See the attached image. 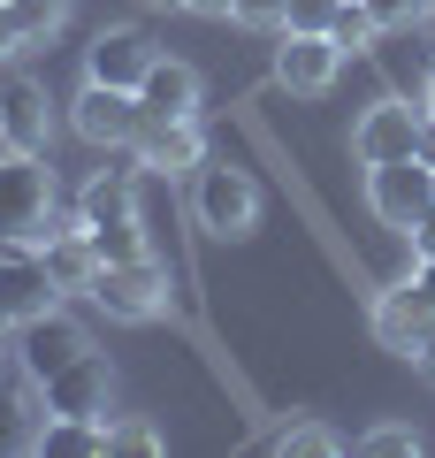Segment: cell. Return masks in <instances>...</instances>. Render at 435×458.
I'll return each instance as SVG.
<instances>
[{
    "instance_id": "obj_35",
    "label": "cell",
    "mask_w": 435,
    "mask_h": 458,
    "mask_svg": "<svg viewBox=\"0 0 435 458\" xmlns=\"http://www.w3.org/2000/svg\"><path fill=\"white\" fill-rule=\"evenodd\" d=\"M420 107L435 114V62H428V77H420Z\"/></svg>"
},
{
    "instance_id": "obj_9",
    "label": "cell",
    "mask_w": 435,
    "mask_h": 458,
    "mask_svg": "<svg viewBox=\"0 0 435 458\" xmlns=\"http://www.w3.org/2000/svg\"><path fill=\"white\" fill-rule=\"evenodd\" d=\"M38 412L107 420V412H115V367H107V352H84V360H69L62 375H47V382H38Z\"/></svg>"
},
{
    "instance_id": "obj_37",
    "label": "cell",
    "mask_w": 435,
    "mask_h": 458,
    "mask_svg": "<svg viewBox=\"0 0 435 458\" xmlns=\"http://www.w3.org/2000/svg\"><path fill=\"white\" fill-rule=\"evenodd\" d=\"M145 8H183V0H145Z\"/></svg>"
},
{
    "instance_id": "obj_31",
    "label": "cell",
    "mask_w": 435,
    "mask_h": 458,
    "mask_svg": "<svg viewBox=\"0 0 435 458\" xmlns=\"http://www.w3.org/2000/svg\"><path fill=\"white\" fill-rule=\"evenodd\" d=\"M413 367H420V375L435 382V321H428V336H420V352H413Z\"/></svg>"
},
{
    "instance_id": "obj_25",
    "label": "cell",
    "mask_w": 435,
    "mask_h": 458,
    "mask_svg": "<svg viewBox=\"0 0 435 458\" xmlns=\"http://www.w3.org/2000/svg\"><path fill=\"white\" fill-rule=\"evenodd\" d=\"M367 16L382 23V38H389V31H413V23H428V0H367Z\"/></svg>"
},
{
    "instance_id": "obj_41",
    "label": "cell",
    "mask_w": 435,
    "mask_h": 458,
    "mask_svg": "<svg viewBox=\"0 0 435 458\" xmlns=\"http://www.w3.org/2000/svg\"><path fill=\"white\" fill-rule=\"evenodd\" d=\"M428 8H435V0H428Z\"/></svg>"
},
{
    "instance_id": "obj_28",
    "label": "cell",
    "mask_w": 435,
    "mask_h": 458,
    "mask_svg": "<svg viewBox=\"0 0 435 458\" xmlns=\"http://www.w3.org/2000/svg\"><path fill=\"white\" fill-rule=\"evenodd\" d=\"M283 8H290V0H237V16H229V23H244V31H283Z\"/></svg>"
},
{
    "instance_id": "obj_12",
    "label": "cell",
    "mask_w": 435,
    "mask_h": 458,
    "mask_svg": "<svg viewBox=\"0 0 435 458\" xmlns=\"http://www.w3.org/2000/svg\"><path fill=\"white\" fill-rule=\"evenodd\" d=\"M54 99L38 77H0V153H47Z\"/></svg>"
},
{
    "instance_id": "obj_23",
    "label": "cell",
    "mask_w": 435,
    "mask_h": 458,
    "mask_svg": "<svg viewBox=\"0 0 435 458\" xmlns=\"http://www.w3.org/2000/svg\"><path fill=\"white\" fill-rule=\"evenodd\" d=\"M359 458H405V451H420V428H405V420H382V428H367V436L352 443Z\"/></svg>"
},
{
    "instance_id": "obj_26",
    "label": "cell",
    "mask_w": 435,
    "mask_h": 458,
    "mask_svg": "<svg viewBox=\"0 0 435 458\" xmlns=\"http://www.w3.org/2000/svg\"><path fill=\"white\" fill-rule=\"evenodd\" d=\"M0 451H31V428H23V397L0 382Z\"/></svg>"
},
{
    "instance_id": "obj_4",
    "label": "cell",
    "mask_w": 435,
    "mask_h": 458,
    "mask_svg": "<svg viewBox=\"0 0 435 458\" xmlns=\"http://www.w3.org/2000/svg\"><path fill=\"white\" fill-rule=\"evenodd\" d=\"M84 298H92L107 321H123V328H153L168 313V267L153 260V252H145V260H115V267L92 276Z\"/></svg>"
},
{
    "instance_id": "obj_11",
    "label": "cell",
    "mask_w": 435,
    "mask_h": 458,
    "mask_svg": "<svg viewBox=\"0 0 435 458\" xmlns=\"http://www.w3.org/2000/svg\"><path fill=\"white\" fill-rule=\"evenodd\" d=\"M428 321H435V298L420 291L413 276H405V283H389V291H374L367 328H374V344H382L389 360H413V352H420V336H428Z\"/></svg>"
},
{
    "instance_id": "obj_38",
    "label": "cell",
    "mask_w": 435,
    "mask_h": 458,
    "mask_svg": "<svg viewBox=\"0 0 435 458\" xmlns=\"http://www.w3.org/2000/svg\"><path fill=\"white\" fill-rule=\"evenodd\" d=\"M428 31H435V8H428Z\"/></svg>"
},
{
    "instance_id": "obj_24",
    "label": "cell",
    "mask_w": 435,
    "mask_h": 458,
    "mask_svg": "<svg viewBox=\"0 0 435 458\" xmlns=\"http://www.w3.org/2000/svg\"><path fill=\"white\" fill-rule=\"evenodd\" d=\"M8 8H16V23H23L31 47H47V38L62 31V16H69V0H8Z\"/></svg>"
},
{
    "instance_id": "obj_39",
    "label": "cell",
    "mask_w": 435,
    "mask_h": 458,
    "mask_svg": "<svg viewBox=\"0 0 435 458\" xmlns=\"http://www.w3.org/2000/svg\"><path fill=\"white\" fill-rule=\"evenodd\" d=\"M0 360H8V352H0ZM0 382H8V375H0Z\"/></svg>"
},
{
    "instance_id": "obj_16",
    "label": "cell",
    "mask_w": 435,
    "mask_h": 458,
    "mask_svg": "<svg viewBox=\"0 0 435 458\" xmlns=\"http://www.w3.org/2000/svg\"><path fill=\"white\" fill-rule=\"evenodd\" d=\"M138 199H145V168L138 161L130 168H92L84 191H77V222H130V214H145Z\"/></svg>"
},
{
    "instance_id": "obj_8",
    "label": "cell",
    "mask_w": 435,
    "mask_h": 458,
    "mask_svg": "<svg viewBox=\"0 0 435 458\" xmlns=\"http://www.w3.org/2000/svg\"><path fill=\"white\" fill-rule=\"evenodd\" d=\"M153 31H138V23H99L92 47H84V84H115V92H138L145 69H153Z\"/></svg>"
},
{
    "instance_id": "obj_27",
    "label": "cell",
    "mask_w": 435,
    "mask_h": 458,
    "mask_svg": "<svg viewBox=\"0 0 435 458\" xmlns=\"http://www.w3.org/2000/svg\"><path fill=\"white\" fill-rule=\"evenodd\" d=\"M337 8H344V0H290V8H283V31H328Z\"/></svg>"
},
{
    "instance_id": "obj_13",
    "label": "cell",
    "mask_w": 435,
    "mask_h": 458,
    "mask_svg": "<svg viewBox=\"0 0 435 458\" xmlns=\"http://www.w3.org/2000/svg\"><path fill=\"white\" fill-rule=\"evenodd\" d=\"M130 153H138V168H145V176H192V168L207 161L199 114H183V123H138Z\"/></svg>"
},
{
    "instance_id": "obj_17",
    "label": "cell",
    "mask_w": 435,
    "mask_h": 458,
    "mask_svg": "<svg viewBox=\"0 0 435 458\" xmlns=\"http://www.w3.org/2000/svg\"><path fill=\"white\" fill-rule=\"evenodd\" d=\"M38 260H47V276H54V291H62V298H84V291H92V276H99V252L84 245L77 222L54 229L47 245H38Z\"/></svg>"
},
{
    "instance_id": "obj_18",
    "label": "cell",
    "mask_w": 435,
    "mask_h": 458,
    "mask_svg": "<svg viewBox=\"0 0 435 458\" xmlns=\"http://www.w3.org/2000/svg\"><path fill=\"white\" fill-rule=\"evenodd\" d=\"M38 458H99V420H77V412H47L31 428Z\"/></svg>"
},
{
    "instance_id": "obj_14",
    "label": "cell",
    "mask_w": 435,
    "mask_h": 458,
    "mask_svg": "<svg viewBox=\"0 0 435 458\" xmlns=\"http://www.w3.org/2000/svg\"><path fill=\"white\" fill-rule=\"evenodd\" d=\"M47 306H62V291H54L38 245H0V313H8V321H31V313H47Z\"/></svg>"
},
{
    "instance_id": "obj_5",
    "label": "cell",
    "mask_w": 435,
    "mask_h": 458,
    "mask_svg": "<svg viewBox=\"0 0 435 458\" xmlns=\"http://www.w3.org/2000/svg\"><path fill=\"white\" fill-rule=\"evenodd\" d=\"M420 99H405V92H382V99H367V107L352 114V161L359 168H382V161H413V146H420Z\"/></svg>"
},
{
    "instance_id": "obj_6",
    "label": "cell",
    "mask_w": 435,
    "mask_h": 458,
    "mask_svg": "<svg viewBox=\"0 0 435 458\" xmlns=\"http://www.w3.org/2000/svg\"><path fill=\"white\" fill-rule=\"evenodd\" d=\"M337 77H344V47L328 31H275V92L328 99Z\"/></svg>"
},
{
    "instance_id": "obj_1",
    "label": "cell",
    "mask_w": 435,
    "mask_h": 458,
    "mask_svg": "<svg viewBox=\"0 0 435 458\" xmlns=\"http://www.w3.org/2000/svg\"><path fill=\"white\" fill-rule=\"evenodd\" d=\"M77 222V214H69ZM54 214V168L47 153H0V245H47L54 229H69Z\"/></svg>"
},
{
    "instance_id": "obj_34",
    "label": "cell",
    "mask_w": 435,
    "mask_h": 458,
    "mask_svg": "<svg viewBox=\"0 0 435 458\" xmlns=\"http://www.w3.org/2000/svg\"><path fill=\"white\" fill-rule=\"evenodd\" d=\"M413 283H420V291L435 298V252H428V260H413Z\"/></svg>"
},
{
    "instance_id": "obj_30",
    "label": "cell",
    "mask_w": 435,
    "mask_h": 458,
    "mask_svg": "<svg viewBox=\"0 0 435 458\" xmlns=\"http://www.w3.org/2000/svg\"><path fill=\"white\" fill-rule=\"evenodd\" d=\"M405 237H413V260H428V252H435V207H428V214H420V222H413V229H405Z\"/></svg>"
},
{
    "instance_id": "obj_33",
    "label": "cell",
    "mask_w": 435,
    "mask_h": 458,
    "mask_svg": "<svg viewBox=\"0 0 435 458\" xmlns=\"http://www.w3.org/2000/svg\"><path fill=\"white\" fill-rule=\"evenodd\" d=\"M413 153H420V161H435V114H420V146Z\"/></svg>"
},
{
    "instance_id": "obj_21",
    "label": "cell",
    "mask_w": 435,
    "mask_h": 458,
    "mask_svg": "<svg viewBox=\"0 0 435 458\" xmlns=\"http://www.w3.org/2000/svg\"><path fill=\"white\" fill-rule=\"evenodd\" d=\"M268 451H275V458H344L352 443H344L328 420H283V428L268 436Z\"/></svg>"
},
{
    "instance_id": "obj_15",
    "label": "cell",
    "mask_w": 435,
    "mask_h": 458,
    "mask_svg": "<svg viewBox=\"0 0 435 458\" xmlns=\"http://www.w3.org/2000/svg\"><path fill=\"white\" fill-rule=\"evenodd\" d=\"M199 69L192 62H176V54H153V69H145V84H138V107H145V123H183V114H199Z\"/></svg>"
},
{
    "instance_id": "obj_32",
    "label": "cell",
    "mask_w": 435,
    "mask_h": 458,
    "mask_svg": "<svg viewBox=\"0 0 435 458\" xmlns=\"http://www.w3.org/2000/svg\"><path fill=\"white\" fill-rule=\"evenodd\" d=\"M183 8H192V16H222V23L237 16V0H183Z\"/></svg>"
},
{
    "instance_id": "obj_3",
    "label": "cell",
    "mask_w": 435,
    "mask_h": 458,
    "mask_svg": "<svg viewBox=\"0 0 435 458\" xmlns=\"http://www.w3.org/2000/svg\"><path fill=\"white\" fill-rule=\"evenodd\" d=\"M8 352H16V375L38 390L47 375H62L69 360H84V352H92V328H84L69 306H47V313H31V321L8 328Z\"/></svg>"
},
{
    "instance_id": "obj_29",
    "label": "cell",
    "mask_w": 435,
    "mask_h": 458,
    "mask_svg": "<svg viewBox=\"0 0 435 458\" xmlns=\"http://www.w3.org/2000/svg\"><path fill=\"white\" fill-rule=\"evenodd\" d=\"M23 47H31V38H23L16 8H8V0H0V62H8V54H23Z\"/></svg>"
},
{
    "instance_id": "obj_36",
    "label": "cell",
    "mask_w": 435,
    "mask_h": 458,
    "mask_svg": "<svg viewBox=\"0 0 435 458\" xmlns=\"http://www.w3.org/2000/svg\"><path fill=\"white\" fill-rule=\"evenodd\" d=\"M8 328H16V321H8V313H0V352H8Z\"/></svg>"
},
{
    "instance_id": "obj_40",
    "label": "cell",
    "mask_w": 435,
    "mask_h": 458,
    "mask_svg": "<svg viewBox=\"0 0 435 458\" xmlns=\"http://www.w3.org/2000/svg\"><path fill=\"white\" fill-rule=\"evenodd\" d=\"M428 176H435V161H428Z\"/></svg>"
},
{
    "instance_id": "obj_2",
    "label": "cell",
    "mask_w": 435,
    "mask_h": 458,
    "mask_svg": "<svg viewBox=\"0 0 435 458\" xmlns=\"http://www.w3.org/2000/svg\"><path fill=\"white\" fill-rule=\"evenodd\" d=\"M192 222H199V237H214V245H244L260 229V183H252V168H237V161H199L192 168Z\"/></svg>"
},
{
    "instance_id": "obj_20",
    "label": "cell",
    "mask_w": 435,
    "mask_h": 458,
    "mask_svg": "<svg viewBox=\"0 0 435 458\" xmlns=\"http://www.w3.org/2000/svg\"><path fill=\"white\" fill-rule=\"evenodd\" d=\"M84 229V245L99 252V267H115V260H145L153 252V237H145V214H130V222H77Z\"/></svg>"
},
{
    "instance_id": "obj_10",
    "label": "cell",
    "mask_w": 435,
    "mask_h": 458,
    "mask_svg": "<svg viewBox=\"0 0 435 458\" xmlns=\"http://www.w3.org/2000/svg\"><path fill=\"white\" fill-rule=\"evenodd\" d=\"M138 123H145L138 92H115V84H84V92L69 99V131H77L84 146H99V153L130 146V138H138Z\"/></svg>"
},
{
    "instance_id": "obj_19",
    "label": "cell",
    "mask_w": 435,
    "mask_h": 458,
    "mask_svg": "<svg viewBox=\"0 0 435 458\" xmlns=\"http://www.w3.org/2000/svg\"><path fill=\"white\" fill-rule=\"evenodd\" d=\"M168 451V436L145 412H107L99 420V458H161Z\"/></svg>"
},
{
    "instance_id": "obj_7",
    "label": "cell",
    "mask_w": 435,
    "mask_h": 458,
    "mask_svg": "<svg viewBox=\"0 0 435 458\" xmlns=\"http://www.w3.org/2000/svg\"><path fill=\"white\" fill-rule=\"evenodd\" d=\"M428 207H435V176H428V161H420V153H413V161L367 168V214H374L382 229H397V237H405Z\"/></svg>"
},
{
    "instance_id": "obj_22",
    "label": "cell",
    "mask_w": 435,
    "mask_h": 458,
    "mask_svg": "<svg viewBox=\"0 0 435 458\" xmlns=\"http://www.w3.org/2000/svg\"><path fill=\"white\" fill-rule=\"evenodd\" d=\"M328 38H337L344 62H352V54H374V47H382V23L367 16V0H344L337 16H328Z\"/></svg>"
}]
</instances>
